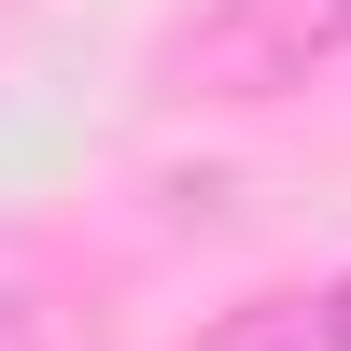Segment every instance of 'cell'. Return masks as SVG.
Listing matches in <instances>:
<instances>
[{"label":"cell","instance_id":"3","mask_svg":"<svg viewBox=\"0 0 351 351\" xmlns=\"http://www.w3.org/2000/svg\"><path fill=\"white\" fill-rule=\"evenodd\" d=\"M337 14H351V0H337Z\"/></svg>","mask_w":351,"mask_h":351},{"label":"cell","instance_id":"2","mask_svg":"<svg viewBox=\"0 0 351 351\" xmlns=\"http://www.w3.org/2000/svg\"><path fill=\"white\" fill-rule=\"evenodd\" d=\"M0 351H43V337H28V309H0Z\"/></svg>","mask_w":351,"mask_h":351},{"label":"cell","instance_id":"1","mask_svg":"<svg viewBox=\"0 0 351 351\" xmlns=\"http://www.w3.org/2000/svg\"><path fill=\"white\" fill-rule=\"evenodd\" d=\"M225 351H351V281H324V295H295V309H267V324H239Z\"/></svg>","mask_w":351,"mask_h":351}]
</instances>
